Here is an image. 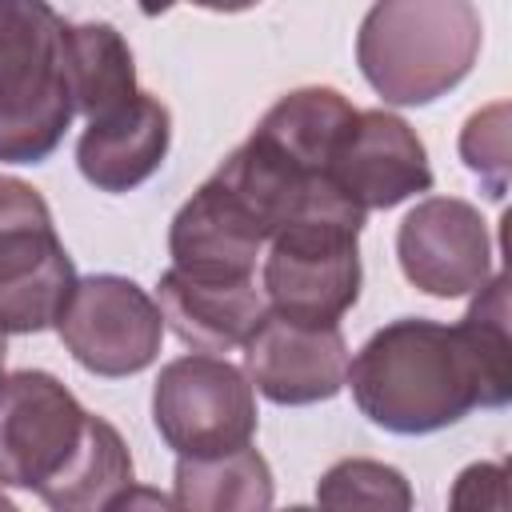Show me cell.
<instances>
[{"instance_id":"6da1fadb","label":"cell","mask_w":512,"mask_h":512,"mask_svg":"<svg viewBox=\"0 0 512 512\" xmlns=\"http://www.w3.org/2000/svg\"><path fill=\"white\" fill-rule=\"evenodd\" d=\"M508 292L492 272L460 324L400 316L372 332L348 360L356 408L384 432L428 436L472 408H504L512 396Z\"/></svg>"},{"instance_id":"7a4b0ae2","label":"cell","mask_w":512,"mask_h":512,"mask_svg":"<svg viewBox=\"0 0 512 512\" xmlns=\"http://www.w3.org/2000/svg\"><path fill=\"white\" fill-rule=\"evenodd\" d=\"M480 44L472 0H376L356 32V64L384 104L420 108L472 72Z\"/></svg>"},{"instance_id":"3957f363","label":"cell","mask_w":512,"mask_h":512,"mask_svg":"<svg viewBox=\"0 0 512 512\" xmlns=\"http://www.w3.org/2000/svg\"><path fill=\"white\" fill-rule=\"evenodd\" d=\"M364 216L336 184L312 196L264 256V300L296 324H340L360 300V228Z\"/></svg>"},{"instance_id":"277c9868","label":"cell","mask_w":512,"mask_h":512,"mask_svg":"<svg viewBox=\"0 0 512 512\" xmlns=\"http://www.w3.org/2000/svg\"><path fill=\"white\" fill-rule=\"evenodd\" d=\"M72 116L64 20L48 0H0V160H48Z\"/></svg>"},{"instance_id":"5b68a950","label":"cell","mask_w":512,"mask_h":512,"mask_svg":"<svg viewBox=\"0 0 512 512\" xmlns=\"http://www.w3.org/2000/svg\"><path fill=\"white\" fill-rule=\"evenodd\" d=\"M152 424L176 456H220L244 448L256 436V388L224 356H180L156 376Z\"/></svg>"},{"instance_id":"8992f818","label":"cell","mask_w":512,"mask_h":512,"mask_svg":"<svg viewBox=\"0 0 512 512\" xmlns=\"http://www.w3.org/2000/svg\"><path fill=\"white\" fill-rule=\"evenodd\" d=\"M92 412L52 372L0 376V484L48 496L76 464Z\"/></svg>"},{"instance_id":"52a82bcc","label":"cell","mask_w":512,"mask_h":512,"mask_svg":"<svg viewBox=\"0 0 512 512\" xmlns=\"http://www.w3.org/2000/svg\"><path fill=\"white\" fill-rule=\"evenodd\" d=\"M72 284L76 268L56 236L48 200L32 184L0 176V328H52Z\"/></svg>"},{"instance_id":"ba28073f","label":"cell","mask_w":512,"mask_h":512,"mask_svg":"<svg viewBox=\"0 0 512 512\" xmlns=\"http://www.w3.org/2000/svg\"><path fill=\"white\" fill-rule=\"evenodd\" d=\"M52 328L84 372L108 380L144 372L164 340L160 304L136 280L116 272L76 276Z\"/></svg>"},{"instance_id":"9c48e42d","label":"cell","mask_w":512,"mask_h":512,"mask_svg":"<svg viewBox=\"0 0 512 512\" xmlns=\"http://www.w3.org/2000/svg\"><path fill=\"white\" fill-rule=\"evenodd\" d=\"M400 272L412 288L452 300L492 276V236L484 216L460 196L420 200L396 228Z\"/></svg>"},{"instance_id":"30bf717a","label":"cell","mask_w":512,"mask_h":512,"mask_svg":"<svg viewBox=\"0 0 512 512\" xmlns=\"http://www.w3.org/2000/svg\"><path fill=\"white\" fill-rule=\"evenodd\" d=\"M328 180L360 212H380L404 204L408 196L428 192L432 164L408 120L384 108H364V112L356 108L352 124L340 132L332 148Z\"/></svg>"},{"instance_id":"8fae6325","label":"cell","mask_w":512,"mask_h":512,"mask_svg":"<svg viewBox=\"0 0 512 512\" xmlns=\"http://www.w3.org/2000/svg\"><path fill=\"white\" fill-rule=\"evenodd\" d=\"M348 344L336 324H296L280 312H264L256 332L244 340V368L252 388L280 404L332 400L348 380Z\"/></svg>"},{"instance_id":"7c38bea8","label":"cell","mask_w":512,"mask_h":512,"mask_svg":"<svg viewBox=\"0 0 512 512\" xmlns=\"http://www.w3.org/2000/svg\"><path fill=\"white\" fill-rule=\"evenodd\" d=\"M264 248H268L264 224L220 176H208L180 204L168 228L172 268L192 272V276L248 280Z\"/></svg>"},{"instance_id":"4fadbf2b","label":"cell","mask_w":512,"mask_h":512,"mask_svg":"<svg viewBox=\"0 0 512 512\" xmlns=\"http://www.w3.org/2000/svg\"><path fill=\"white\" fill-rule=\"evenodd\" d=\"M172 116L152 92H132L116 108L88 120L76 144L80 176L100 192L140 188L168 156Z\"/></svg>"},{"instance_id":"5bb4252c","label":"cell","mask_w":512,"mask_h":512,"mask_svg":"<svg viewBox=\"0 0 512 512\" xmlns=\"http://www.w3.org/2000/svg\"><path fill=\"white\" fill-rule=\"evenodd\" d=\"M156 304L164 324L196 352H232L256 332L268 312L256 280H212L168 268L156 284Z\"/></svg>"},{"instance_id":"9a60e30c","label":"cell","mask_w":512,"mask_h":512,"mask_svg":"<svg viewBox=\"0 0 512 512\" xmlns=\"http://www.w3.org/2000/svg\"><path fill=\"white\" fill-rule=\"evenodd\" d=\"M352 116H356V108L336 88L316 84V88H296V92L280 96L260 116L252 136L308 172H328L332 148H336L340 132L352 124Z\"/></svg>"},{"instance_id":"2e32d148","label":"cell","mask_w":512,"mask_h":512,"mask_svg":"<svg viewBox=\"0 0 512 512\" xmlns=\"http://www.w3.org/2000/svg\"><path fill=\"white\" fill-rule=\"evenodd\" d=\"M272 504V468L244 444L220 456H180L172 480V508L188 512H260Z\"/></svg>"},{"instance_id":"e0dca14e","label":"cell","mask_w":512,"mask_h":512,"mask_svg":"<svg viewBox=\"0 0 512 512\" xmlns=\"http://www.w3.org/2000/svg\"><path fill=\"white\" fill-rule=\"evenodd\" d=\"M64 72L72 108L92 120L136 92V64L128 40L100 20L64 24Z\"/></svg>"},{"instance_id":"ac0fdd59","label":"cell","mask_w":512,"mask_h":512,"mask_svg":"<svg viewBox=\"0 0 512 512\" xmlns=\"http://www.w3.org/2000/svg\"><path fill=\"white\" fill-rule=\"evenodd\" d=\"M132 484H136V472H132V456H128L124 436L104 416H92V428H88V440H84L76 464L40 500L56 512L120 508L128 500Z\"/></svg>"},{"instance_id":"d6986e66","label":"cell","mask_w":512,"mask_h":512,"mask_svg":"<svg viewBox=\"0 0 512 512\" xmlns=\"http://www.w3.org/2000/svg\"><path fill=\"white\" fill-rule=\"evenodd\" d=\"M316 504H328V508H384V512L396 508V512H404V508H412V488H408L400 468L352 456V460L332 464L320 476Z\"/></svg>"},{"instance_id":"ffe728a7","label":"cell","mask_w":512,"mask_h":512,"mask_svg":"<svg viewBox=\"0 0 512 512\" xmlns=\"http://www.w3.org/2000/svg\"><path fill=\"white\" fill-rule=\"evenodd\" d=\"M508 108L492 104L476 116H468L464 132H460V156L464 164L488 180L492 196H504L508 184Z\"/></svg>"},{"instance_id":"44dd1931","label":"cell","mask_w":512,"mask_h":512,"mask_svg":"<svg viewBox=\"0 0 512 512\" xmlns=\"http://www.w3.org/2000/svg\"><path fill=\"white\" fill-rule=\"evenodd\" d=\"M196 8H208V12H244V8H252V4H260V0H192Z\"/></svg>"},{"instance_id":"7402d4cb","label":"cell","mask_w":512,"mask_h":512,"mask_svg":"<svg viewBox=\"0 0 512 512\" xmlns=\"http://www.w3.org/2000/svg\"><path fill=\"white\" fill-rule=\"evenodd\" d=\"M136 4H140V12H144V16H160V12H168L176 0H136Z\"/></svg>"},{"instance_id":"603a6c76","label":"cell","mask_w":512,"mask_h":512,"mask_svg":"<svg viewBox=\"0 0 512 512\" xmlns=\"http://www.w3.org/2000/svg\"><path fill=\"white\" fill-rule=\"evenodd\" d=\"M4 336H8V332L0 328V376H4V356H8V340H4Z\"/></svg>"}]
</instances>
